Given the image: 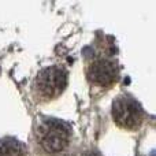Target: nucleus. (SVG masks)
Segmentation results:
<instances>
[{
	"label": "nucleus",
	"mask_w": 156,
	"mask_h": 156,
	"mask_svg": "<svg viewBox=\"0 0 156 156\" xmlns=\"http://www.w3.org/2000/svg\"><path fill=\"white\" fill-rule=\"evenodd\" d=\"M67 76L60 67L52 66L41 70L33 81V94L41 101L58 97L66 88Z\"/></svg>",
	"instance_id": "f257e3e1"
},
{
	"label": "nucleus",
	"mask_w": 156,
	"mask_h": 156,
	"mask_svg": "<svg viewBox=\"0 0 156 156\" xmlns=\"http://www.w3.org/2000/svg\"><path fill=\"white\" fill-rule=\"evenodd\" d=\"M40 147L48 154L63 151L70 140V129L67 125L58 121H45L37 130Z\"/></svg>",
	"instance_id": "f03ea898"
},
{
	"label": "nucleus",
	"mask_w": 156,
	"mask_h": 156,
	"mask_svg": "<svg viewBox=\"0 0 156 156\" xmlns=\"http://www.w3.org/2000/svg\"><path fill=\"white\" fill-rule=\"evenodd\" d=\"M112 118L123 129H137L143 121V110L134 99L122 96L112 104Z\"/></svg>",
	"instance_id": "7ed1b4c3"
},
{
	"label": "nucleus",
	"mask_w": 156,
	"mask_h": 156,
	"mask_svg": "<svg viewBox=\"0 0 156 156\" xmlns=\"http://www.w3.org/2000/svg\"><path fill=\"white\" fill-rule=\"evenodd\" d=\"M116 77H118V69L111 60H96L88 69L89 81L99 86H111L116 81Z\"/></svg>",
	"instance_id": "20e7f679"
},
{
	"label": "nucleus",
	"mask_w": 156,
	"mask_h": 156,
	"mask_svg": "<svg viewBox=\"0 0 156 156\" xmlns=\"http://www.w3.org/2000/svg\"><path fill=\"white\" fill-rule=\"evenodd\" d=\"M0 156H26V147L15 138L0 140Z\"/></svg>",
	"instance_id": "39448f33"
},
{
	"label": "nucleus",
	"mask_w": 156,
	"mask_h": 156,
	"mask_svg": "<svg viewBox=\"0 0 156 156\" xmlns=\"http://www.w3.org/2000/svg\"><path fill=\"white\" fill-rule=\"evenodd\" d=\"M81 156H101V155H99L97 152H93V151H88V152H85V154H82Z\"/></svg>",
	"instance_id": "423d86ee"
}]
</instances>
